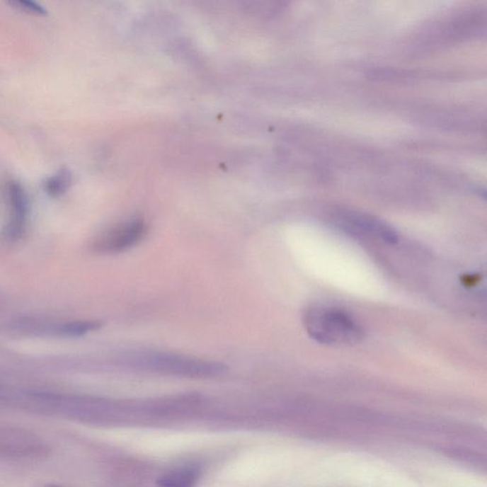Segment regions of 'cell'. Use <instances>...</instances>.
<instances>
[{
    "instance_id": "obj_1",
    "label": "cell",
    "mask_w": 487,
    "mask_h": 487,
    "mask_svg": "<svg viewBox=\"0 0 487 487\" xmlns=\"http://www.w3.org/2000/svg\"><path fill=\"white\" fill-rule=\"evenodd\" d=\"M304 326L312 339L326 345H355L364 337L361 326L350 314L329 306L309 309Z\"/></svg>"
},
{
    "instance_id": "obj_2",
    "label": "cell",
    "mask_w": 487,
    "mask_h": 487,
    "mask_svg": "<svg viewBox=\"0 0 487 487\" xmlns=\"http://www.w3.org/2000/svg\"><path fill=\"white\" fill-rule=\"evenodd\" d=\"M47 445L35 434L15 426L0 425V459L30 460L46 455Z\"/></svg>"
},
{
    "instance_id": "obj_5",
    "label": "cell",
    "mask_w": 487,
    "mask_h": 487,
    "mask_svg": "<svg viewBox=\"0 0 487 487\" xmlns=\"http://www.w3.org/2000/svg\"><path fill=\"white\" fill-rule=\"evenodd\" d=\"M7 198L9 201L10 222L6 228L7 237L18 239L24 231L28 214V200L23 189L18 183L11 182L7 187Z\"/></svg>"
},
{
    "instance_id": "obj_8",
    "label": "cell",
    "mask_w": 487,
    "mask_h": 487,
    "mask_svg": "<svg viewBox=\"0 0 487 487\" xmlns=\"http://www.w3.org/2000/svg\"><path fill=\"white\" fill-rule=\"evenodd\" d=\"M71 182V176L67 171H60L46 183V190L50 195L59 196L66 192Z\"/></svg>"
},
{
    "instance_id": "obj_9",
    "label": "cell",
    "mask_w": 487,
    "mask_h": 487,
    "mask_svg": "<svg viewBox=\"0 0 487 487\" xmlns=\"http://www.w3.org/2000/svg\"><path fill=\"white\" fill-rule=\"evenodd\" d=\"M15 6L18 7V9L25 11V12L33 13V15H44L45 11L40 5L30 1H15L13 2Z\"/></svg>"
},
{
    "instance_id": "obj_7",
    "label": "cell",
    "mask_w": 487,
    "mask_h": 487,
    "mask_svg": "<svg viewBox=\"0 0 487 487\" xmlns=\"http://www.w3.org/2000/svg\"><path fill=\"white\" fill-rule=\"evenodd\" d=\"M101 328V323L93 321H84V322H74L65 323L57 329L58 333L64 336L76 337L81 336L88 332L96 331Z\"/></svg>"
},
{
    "instance_id": "obj_4",
    "label": "cell",
    "mask_w": 487,
    "mask_h": 487,
    "mask_svg": "<svg viewBox=\"0 0 487 487\" xmlns=\"http://www.w3.org/2000/svg\"><path fill=\"white\" fill-rule=\"evenodd\" d=\"M336 219L350 231L377 236L386 242L397 241V234L389 227L369 215L359 212H341L336 215Z\"/></svg>"
},
{
    "instance_id": "obj_6",
    "label": "cell",
    "mask_w": 487,
    "mask_h": 487,
    "mask_svg": "<svg viewBox=\"0 0 487 487\" xmlns=\"http://www.w3.org/2000/svg\"><path fill=\"white\" fill-rule=\"evenodd\" d=\"M198 474L195 470L182 469L168 473L159 480L161 487H193Z\"/></svg>"
},
{
    "instance_id": "obj_3",
    "label": "cell",
    "mask_w": 487,
    "mask_h": 487,
    "mask_svg": "<svg viewBox=\"0 0 487 487\" xmlns=\"http://www.w3.org/2000/svg\"><path fill=\"white\" fill-rule=\"evenodd\" d=\"M146 234L147 225L143 220H131L102 235L96 241V248L104 253H121L137 245Z\"/></svg>"
}]
</instances>
